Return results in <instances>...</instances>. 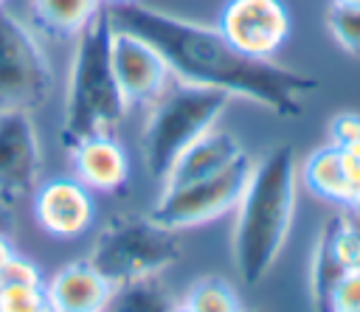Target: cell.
Instances as JSON below:
<instances>
[{"label": "cell", "mask_w": 360, "mask_h": 312, "mask_svg": "<svg viewBox=\"0 0 360 312\" xmlns=\"http://www.w3.org/2000/svg\"><path fill=\"white\" fill-rule=\"evenodd\" d=\"M231 96L214 87L177 84L166 87L163 96L152 101V112L141 132L143 166L155 180H166L174 160L225 112Z\"/></svg>", "instance_id": "4"}, {"label": "cell", "mask_w": 360, "mask_h": 312, "mask_svg": "<svg viewBox=\"0 0 360 312\" xmlns=\"http://www.w3.org/2000/svg\"><path fill=\"white\" fill-rule=\"evenodd\" d=\"M11 228H14V211H11V205L0 202V233H8Z\"/></svg>", "instance_id": "26"}, {"label": "cell", "mask_w": 360, "mask_h": 312, "mask_svg": "<svg viewBox=\"0 0 360 312\" xmlns=\"http://www.w3.org/2000/svg\"><path fill=\"white\" fill-rule=\"evenodd\" d=\"M174 312H194V309H188V306L183 304V306H174Z\"/></svg>", "instance_id": "31"}, {"label": "cell", "mask_w": 360, "mask_h": 312, "mask_svg": "<svg viewBox=\"0 0 360 312\" xmlns=\"http://www.w3.org/2000/svg\"><path fill=\"white\" fill-rule=\"evenodd\" d=\"M48 304V292L42 284H0V312H39Z\"/></svg>", "instance_id": "22"}, {"label": "cell", "mask_w": 360, "mask_h": 312, "mask_svg": "<svg viewBox=\"0 0 360 312\" xmlns=\"http://www.w3.org/2000/svg\"><path fill=\"white\" fill-rule=\"evenodd\" d=\"M346 208H354V211H360V186L354 188V197H352V205H346Z\"/></svg>", "instance_id": "28"}, {"label": "cell", "mask_w": 360, "mask_h": 312, "mask_svg": "<svg viewBox=\"0 0 360 312\" xmlns=\"http://www.w3.org/2000/svg\"><path fill=\"white\" fill-rule=\"evenodd\" d=\"M298 160L290 143L273 146L253 163L236 202L233 264L245 284H256L276 264L295 208Z\"/></svg>", "instance_id": "2"}, {"label": "cell", "mask_w": 360, "mask_h": 312, "mask_svg": "<svg viewBox=\"0 0 360 312\" xmlns=\"http://www.w3.org/2000/svg\"><path fill=\"white\" fill-rule=\"evenodd\" d=\"M73 171L87 188L96 191H121L129 180V157L127 149L110 135L98 132L79 141L73 149Z\"/></svg>", "instance_id": "12"}, {"label": "cell", "mask_w": 360, "mask_h": 312, "mask_svg": "<svg viewBox=\"0 0 360 312\" xmlns=\"http://www.w3.org/2000/svg\"><path fill=\"white\" fill-rule=\"evenodd\" d=\"M101 3H107V6H124V3H135V0H101Z\"/></svg>", "instance_id": "29"}, {"label": "cell", "mask_w": 360, "mask_h": 312, "mask_svg": "<svg viewBox=\"0 0 360 312\" xmlns=\"http://www.w3.org/2000/svg\"><path fill=\"white\" fill-rule=\"evenodd\" d=\"M3 6H6V0H0V8H3Z\"/></svg>", "instance_id": "33"}, {"label": "cell", "mask_w": 360, "mask_h": 312, "mask_svg": "<svg viewBox=\"0 0 360 312\" xmlns=\"http://www.w3.org/2000/svg\"><path fill=\"white\" fill-rule=\"evenodd\" d=\"M112 20L107 8H101L76 37L59 129L65 149H73L90 135L112 132L124 118L127 98L112 70Z\"/></svg>", "instance_id": "3"}, {"label": "cell", "mask_w": 360, "mask_h": 312, "mask_svg": "<svg viewBox=\"0 0 360 312\" xmlns=\"http://www.w3.org/2000/svg\"><path fill=\"white\" fill-rule=\"evenodd\" d=\"M34 216L39 228L56 239L82 236L96 216V202L90 188L76 177H56L37 188Z\"/></svg>", "instance_id": "11"}, {"label": "cell", "mask_w": 360, "mask_h": 312, "mask_svg": "<svg viewBox=\"0 0 360 312\" xmlns=\"http://www.w3.org/2000/svg\"><path fill=\"white\" fill-rule=\"evenodd\" d=\"M11 256H14V247H11V242L6 239V233H0V270H3V264H6Z\"/></svg>", "instance_id": "27"}, {"label": "cell", "mask_w": 360, "mask_h": 312, "mask_svg": "<svg viewBox=\"0 0 360 312\" xmlns=\"http://www.w3.org/2000/svg\"><path fill=\"white\" fill-rule=\"evenodd\" d=\"M186 306L194 309V312H242L236 290L225 278H217V275L200 278L188 290Z\"/></svg>", "instance_id": "20"}, {"label": "cell", "mask_w": 360, "mask_h": 312, "mask_svg": "<svg viewBox=\"0 0 360 312\" xmlns=\"http://www.w3.org/2000/svg\"><path fill=\"white\" fill-rule=\"evenodd\" d=\"M180 259V239L152 216H112L96 236L90 264L110 281L121 284L155 275Z\"/></svg>", "instance_id": "5"}, {"label": "cell", "mask_w": 360, "mask_h": 312, "mask_svg": "<svg viewBox=\"0 0 360 312\" xmlns=\"http://www.w3.org/2000/svg\"><path fill=\"white\" fill-rule=\"evenodd\" d=\"M250 169H253V160L242 152L233 163H228L225 169H219L208 177L191 180L183 186H169V188H163V194L149 216L172 230L217 219L225 211L236 208V202L245 191V183L250 177Z\"/></svg>", "instance_id": "7"}, {"label": "cell", "mask_w": 360, "mask_h": 312, "mask_svg": "<svg viewBox=\"0 0 360 312\" xmlns=\"http://www.w3.org/2000/svg\"><path fill=\"white\" fill-rule=\"evenodd\" d=\"M101 11V0H31L34 22L53 39H70Z\"/></svg>", "instance_id": "16"}, {"label": "cell", "mask_w": 360, "mask_h": 312, "mask_svg": "<svg viewBox=\"0 0 360 312\" xmlns=\"http://www.w3.org/2000/svg\"><path fill=\"white\" fill-rule=\"evenodd\" d=\"M346 273L349 270L343 267V261L338 259L326 230L321 228L318 242H315V253H312V267H309V295H312V309L315 312H332L335 287Z\"/></svg>", "instance_id": "18"}, {"label": "cell", "mask_w": 360, "mask_h": 312, "mask_svg": "<svg viewBox=\"0 0 360 312\" xmlns=\"http://www.w3.org/2000/svg\"><path fill=\"white\" fill-rule=\"evenodd\" d=\"M326 25L346 53L360 56V6L332 3L329 14H326Z\"/></svg>", "instance_id": "21"}, {"label": "cell", "mask_w": 360, "mask_h": 312, "mask_svg": "<svg viewBox=\"0 0 360 312\" xmlns=\"http://www.w3.org/2000/svg\"><path fill=\"white\" fill-rule=\"evenodd\" d=\"M335 3H340V6H360V0H335Z\"/></svg>", "instance_id": "30"}, {"label": "cell", "mask_w": 360, "mask_h": 312, "mask_svg": "<svg viewBox=\"0 0 360 312\" xmlns=\"http://www.w3.org/2000/svg\"><path fill=\"white\" fill-rule=\"evenodd\" d=\"M39 312H53V306H51V304H45V306H42Z\"/></svg>", "instance_id": "32"}, {"label": "cell", "mask_w": 360, "mask_h": 312, "mask_svg": "<svg viewBox=\"0 0 360 312\" xmlns=\"http://www.w3.org/2000/svg\"><path fill=\"white\" fill-rule=\"evenodd\" d=\"M45 292L53 312H104L112 284L90 261H73L53 275Z\"/></svg>", "instance_id": "13"}, {"label": "cell", "mask_w": 360, "mask_h": 312, "mask_svg": "<svg viewBox=\"0 0 360 312\" xmlns=\"http://www.w3.org/2000/svg\"><path fill=\"white\" fill-rule=\"evenodd\" d=\"M53 90V73L34 34L0 8V112L39 110Z\"/></svg>", "instance_id": "6"}, {"label": "cell", "mask_w": 360, "mask_h": 312, "mask_svg": "<svg viewBox=\"0 0 360 312\" xmlns=\"http://www.w3.org/2000/svg\"><path fill=\"white\" fill-rule=\"evenodd\" d=\"M242 155V146L239 141L225 132V129H208L205 135H200L177 160L174 166L169 169L166 174V186H183V183H191V180H200V177H208L219 169H225L228 163H233L236 157Z\"/></svg>", "instance_id": "14"}, {"label": "cell", "mask_w": 360, "mask_h": 312, "mask_svg": "<svg viewBox=\"0 0 360 312\" xmlns=\"http://www.w3.org/2000/svg\"><path fill=\"white\" fill-rule=\"evenodd\" d=\"M323 230L346 270H360V211L346 208L323 222Z\"/></svg>", "instance_id": "19"}, {"label": "cell", "mask_w": 360, "mask_h": 312, "mask_svg": "<svg viewBox=\"0 0 360 312\" xmlns=\"http://www.w3.org/2000/svg\"><path fill=\"white\" fill-rule=\"evenodd\" d=\"M107 14L115 31L146 39L183 84L214 87L228 96L250 98L278 118H298L307 96L318 90V79L309 73L250 56L231 45L219 28L191 22L138 0L110 6Z\"/></svg>", "instance_id": "1"}, {"label": "cell", "mask_w": 360, "mask_h": 312, "mask_svg": "<svg viewBox=\"0 0 360 312\" xmlns=\"http://www.w3.org/2000/svg\"><path fill=\"white\" fill-rule=\"evenodd\" d=\"M217 28L239 51L273 59L287 42L292 20L284 0H225Z\"/></svg>", "instance_id": "8"}, {"label": "cell", "mask_w": 360, "mask_h": 312, "mask_svg": "<svg viewBox=\"0 0 360 312\" xmlns=\"http://www.w3.org/2000/svg\"><path fill=\"white\" fill-rule=\"evenodd\" d=\"M42 169L39 138L31 112H0V202L14 205L34 191Z\"/></svg>", "instance_id": "9"}, {"label": "cell", "mask_w": 360, "mask_h": 312, "mask_svg": "<svg viewBox=\"0 0 360 312\" xmlns=\"http://www.w3.org/2000/svg\"><path fill=\"white\" fill-rule=\"evenodd\" d=\"M112 70L118 87L129 101H155L169 87V65L166 59L141 37L115 31L112 34Z\"/></svg>", "instance_id": "10"}, {"label": "cell", "mask_w": 360, "mask_h": 312, "mask_svg": "<svg viewBox=\"0 0 360 312\" xmlns=\"http://www.w3.org/2000/svg\"><path fill=\"white\" fill-rule=\"evenodd\" d=\"M104 312H174V301L169 287L155 273L112 284Z\"/></svg>", "instance_id": "17"}, {"label": "cell", "mask_w": 360, "mask_h": 312, "mask_svg": "<svg viewBox=\"0 0 360 312\" xmlns=\"http://www.w3.org/2000/svg\"><path fill=\"white\" fill-rule=\"evenodd\" d=\"M329 143L346 146L352 141H360V112H338L329 124Z\"/></svg>", "instance_id": "24"}, {"label": "cell", "mask_w": 360, "mask_h": 312, "mask_svg": "<svg viewBox=\"0 0 360 312\" xmlns=\"http://www.w3.org/2000/svg\"><path fill=\"white\" fill-rule=\"evenodd\" d=\"M304 183L323 202H332V205H340V208L352 205L354 183L349 180V174L343 169V160H340V149L335 143H326V146L315 149L304 160Z\"/></svg>", "instance_id": "15"}, {"label": "cell", "mask_w": 360, "mask_h": 312, "mask_svg": "<svg viewBox=\"0 0 360 312\" xmlns=\"http://www.w3.org/2000/svg\"><path fill=\"white\" fill-rule=\"evenodd\" d=\"M332 312H360V270H349L332 295Z\"/></svg>", "instance_id": "23"}, {"label": "cell", "mask_w": 360, "mask_h": 312, "mask_svg": "<svg viewBox=\"0 0 360 312\" xmlns=\"http://www.w3.org/2000/svg\"><path fill=\"white\" fill-rule=\"evenodd\" d=\"M340 149V160H343V169L349 174V180L354 183V188L360 186V141H352L346 146H338Z\"/></svg>", "instance_id": "25"}]
</instances>
